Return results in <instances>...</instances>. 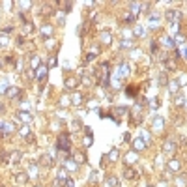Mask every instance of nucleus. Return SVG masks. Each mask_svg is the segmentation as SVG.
<instances>
[{"label": "nucleus", "mask_w": 187, "mask_h": 187, "mask_svg": "<svg viewBox=\"0 0 187 187\" xmlns=\"http://www.w3.org/2000/svg\"><path fill=\"white\" fill-rule=\"evenodd\" d=\"M174 150H176V144L174 142H165V146H163V152H167V153H174Z\"/></svg>", "instance_id": "nucleus-9"}, {"label": "nucleus", "mask_w": 187, "mask_h": 187, "mask_svg": "<svg viewBox=\"0 0 187 187\" xmlns=\"http://www.w3.org/2000/svg\"><path fill=\"white\" fill-rule=\"evenodd\" d=\"M153 127H155V129H161V127H163V118H159V116H157V118L153 120Z\"/></svg>", "instance_id": "nucleus-19"}, {"label": "nucleus", "mask_w": 187, "mask_h": 187, "mask_svg": "<svg viewBox=\"0 0 187 187\" xmlns=\"http://www.w3.org/2000/svg\"><path fill=\"white\" fill-rule=\"evenodd\" d=\"M159 82H161V84L167 82V75H161V77H159Z\"/></svg>", "instance_id": "nucleus-30"}, {"label": "nucleus", "mask_w": 187, "mask_h": 187, "mask_svg": "<svg viewBox=\"0 0 187 187\" xmlns=\"http://www.w3.org/2000/svg\"><path fill=\"white\" fill-rule=\"evenodd\" d=\"M77 86H79V81L77 79H73V77H67L66 79V88L67 90H75Z\"/></svg>", "instance_id": "nucleus-4"}, {"label": "nucleus", "mask_w": 187, "mask_h": 187, "mask_svg": "<svg viewBox=\"0 0 187 187\" xmlns=\"http://www.w3.org/2000/svg\"><path fill=\"white\" fill-rule=\"evenodd\" d=\"M38 187H41V185H38Z\"/></svg>", "instance_id": "nucleus-33"}, {"label": "nucleus", "mask_w": 187, "mask_h": 187, "mask_svg": "<svg viewBox=\"0 0 187 187\" xmlns=\"http://www.w3.org/2000/svg\"><path fill=\"white\" fill-rule=\"evenodd\" d=\"M4 109H6V107H4V103H0V112H4Z\"/></svg>", "instance_id": "nucleus-31"}, {"label": "nucleus", "mask_w": 187, "mask_h": 187, "mask_svg": "<svg viewBox=\"0 0 187 187\" xmlns=\"http://www.w3.org/2000/svg\"><path fill=\"white\" fill-rule=\"evenodd\" d=\"M124 176H125L127 180H137V178H138V172H137L135 169H131V167H127V169L124 170Z\"/></svg>", "instance_id": "nucleus-3"}, {"label": "nucleus", "mask_w": 187, "mask_h": 187, "mask_svg": "<svg viewBox=\"0 0 187 187\" xmlns=\"http://www.w3.org/2000/svg\"><path fill=\"white\" fill-rule=\"evenodd\" d=\"M165 69H169V71H176V62L170 60V58H165Z\"/></svg>", "instance_id": "nucleus-8"}, {"label": "nucleus", "mask_w": 187, "mask_h": 187, "mask_svg": "<svg viewBox=\"0 0 187 187\" xmlns=\"http://www.w3.org/2000/svg\"><path fill=\"white\" fill-rule=\"evenodd\" d=\"M133 146H135V150H144V148H146V146H144V140H140V138H137V140H135Z\"/></svg>", "instance_id": "nucleus-17"}, {"label": "nucleus", "mask_w": 187, "mask_h": 187, "mask_svg": "<svg viewBox=\"0 0 187 187\" xmlns=\"http://www.w3.org/2000/svg\"><path fill=\"white\" fill-rule=\"evenodd\" d=\"M19 94H21V92H19V88L11 86V88H8V92H6V96H8V97H17Z\"/></svg>", "instance_id": "nucleus-11"}, {"label": "nucleus", "mask_w": 187, "mask_h": 187, "mask_svg": "<svg viewBox=\"0 0 187 187\" xmlns=\"http://www.w3.org/2000/svg\"><path fill=\"white\" fill-rule=\"evenodd\" d=\"M103 43H105V45H109V43H110V36H109V34H105V36H103Z\"/></svg>", "instance_id": "nucleus-27"}, {"label": "nucleus", "mask_w": 187, "mask_h": 187, "mask_svg": "<svg viewBox=\"0 0 187 187\" xmlns=\"http://www.w3.org/2000/svg\"><path fill=\"white\" fill-rule=\"evenodd\" d=\"M81 99H82L81 94H75V96H73V103H75V105H81Z\"/></svg>", "instance_id": "nucleus-24"}, {"label": "nucleus", "mask_w": 187, "mask_h": 187, "mask_svg": "<svg viewBox=\"0 0 187 187\" xmlns=\"http://www.w3.org/2000/svg\"><path fill=\"white\" fill-rule=\"evenodd\" d=\"M45 73H47V67H39V69H38V79L43 81V75H45Z\"/></svg>", "instance_id": "nucleus-21"}, {"label": "nucleus", "mask_w": 187, "mask_h": 187, "mask_svg": "<svg viewBox=\"0 0 187 187\" xmlns=\"http://www.w3.org/2000/svg\"><path fill=\"white\" fill-rule=\"evenodd\" d=\"M30 66H32V69H39V56H32V62H30Z\"/></svg>", "instance_id": "nucleus-18"}, {"label": "nucleus", "mask_w": 187, "mask_h": 187, "mask_svg": "<svg viewBox=\"0 0 187 187\" xmlns=\"http://www.w3.org/2000/svg\"><path fill=\"white\" fill-rule=\"evenodd\" d=\"M170 92H172V94H176V92H178V82H176V81H172V82H170Z\"/></svg>", "instance_id": "nucleus-25"}, {"label": "nucleus", "mask_w": 187, "mask_h": 187, "mask_svg": "<svg viewBox=\"0 0 187 187\" xmlns=\"http://www.w3.org/2000/svg\"><path fill=\"white\" fill-rule=\"evenodd\" d=\"M66 180H67V176H66V170H60V172H58V178H56V183H58V185H62Z\"/></svg>", "instance_id": "nucleus-15"}, {"label": "nucleus", "mask_w": 187, "mask_h": 187, "mask_svg": "<svg viewBox=\"0 0 187 187\" xmlns=\"http://www.w3.org/2000/svg\"><path fill=\"white\" fill-rule=\"evenodd\" d=\"M167 169H169L170 172H178V170L181 169V161H180V159H170V161L167 163Z\"/></svg>", "instance_id": "nucleus-2"}, {"label": "nucleus", "mask_w": 187, "mask_h": 187, "mask_svg": "<svg viewBox=\"0 0 187 187\" xmlns=\"http://www.w3.org/2000/svg\"><path fill=\"white\" fill-rule=\"evenodd\" d=\"M165 15H167V19H169V21H176V19H180V17H181V13H180V11H176V10H169Z\"/></svg>", "instance_id": "nucleus-7"}, {"label": "nucleus", "mask_w": 187, "mask_h": 187, "mask_svg": "<svg viewBox=\"0 0 187 187\" xmlns=\"http://www.w3.org/2000/svg\"><path fill=\"white\" fill-rule=\"evenodd\" d=\"M19 159H21V153H19V152H17V153H13V161H15V163H19Z\"/></svg>", "instance_id": "nucleus-29"}, {"label": "nucleus", "mask_w": 187, "mask_h": 187, "mask_svg": "<svg viewBox=\"0 0 187 187\" xmlns=\"http://www.w3.org/2000/svg\"><path fill=\"white\" fill-rule=\"evenodd\" d=\"M137 161H138V155L135 153V150L125 155V163H127V165H133V163H137Z\"/></svg>", "instance_id": "nucleus-5"}, {"label": "nucleus", "mask_w": 187, "mask_h": 187, "mask_svg": "<svg viewBox=\"0 0 187 187\" xmlns=\"http://www.w3.org/2000/svg\"><path fill=\"white\" fill-rule=\"evenodd\" d=\"M118 155H120V150H118V148H112L110 153L107 155V159H109V161H116V159H118Z\"/></svg>", "instance_id": "nucleus-10"}, {"label": "nucleus", "mask_w": 187, "mask_h": 187, "mask_svg": "<svg viewBox=\"0 0 187 187\" xmlns=\"http://www.w3.org/2000/svg\"><path fill=\"white\" fill-rule=\"evenodd\" d=\"M15 176H17V183H21V185L28 181V176H26L25 172H19V174H15Z\"/></svg>", "instance_id": "nucleus-13"}, {"label": "nucleus", "mask_w": 187, "mask_h": 187, "mask_svg": "<svg viewBox=\"0 0 187 187\" xmlns=\"http://www.w3.org/2000/svg\"><path fill=\"white\" fill-rule=\"evenodd\" d=\"M150 187H153V185H150Z\"/></svg>", "instance_id": "nucleus-32"}, {"label": "nucleus", "mask_w": 187, "mask_h": 187, "mask_svg": "<svg viewBox=\"0 0 187 187\" xmlns=\"http://www.w3.org/2000/svg\"><path fill=\"white\" fill-rule=\"evenodd\" d=\"M58 150H62V152H69L71 150V138H69V135L67 133H62L60 137H58V146H56Z\"/></svg>", "instance_id": "nucleus-1"}, {"label": "nucleus", "mask_w": 187, "mask_h": 187, "mask_svg": "<svg viewBox=\"0 0 187 187\" xmlns=\"http://www.w3.org/2000/svg\"><path fill=\"white\" fill-rule=\"evenodd\" d=\"M8 92V82L4 81V82H0V94H6Z\"/></svg>", "instance_id": "nucleus-23"}, {"label": "nucleus", "mask_w": 187, "mask_h": 187, "mask_svg": "<svg viewBox=\"0 0 187 187\" xmlns=\"http://www.w3.org/2000/svg\"><path fill=\"white\" fill-rule=\"evenodd\" d=\"M107 181H109L110 187H118V185H120V181H118V178H116V176H109Z\"/></svg>", "instance_id": "nucleus-16"}, {"label": "nucleus", "mask_w": 187, "mask_h": 187, "mask_svg": "<svg viewBox=\"0 0 187 187\" xmlns=\"http://www.w3.org/2000/svg\"><path fill=\"white\" fill-rule=\"evenodd\" d=\"M60 187H75V181H73L71 178H67V180H66V181H64Z\"/></svg>", "instance_id": "nucleus-20"}, {"label": "nucleus", "mask_w": 187, "mask_h": 187, "mask_svg": "<svg viewBox=\"0 0 187 187\" xmlns=\"http://www.w3.org/2000/svg\"><path fill=\"white\" fill-rule=\"evenodd\" d=\"M19 133H21V135H22V137H28V135H30V131H28V125H22V127H21V131H19Z\"/></svg>", "instance_id": "nucleus-22"}, {"label": "nucleus", "mask_w": 187, "mask_h": 187, "mask_svg": "<svg viewBox=\"0 0 187 187\" xmlns=\"http://www.w3.org/2000/svg\"><path fill=\"white\" fill-rule=\"evenodd\" d=\"M66 169H69V170H77L79 165H77L73 159H66Z\"/></svg>", "instance_id": "nucleus-12"}, {"label": "nucleus", "mask_w": 187, "mask_h": 187, "mask_svg": "<svg viewBox=\"0 0 187 187\" xmlns=\"http://www.w3.org/2000/svg\"><path fill=\"white\" fill-rule=\"evenodd\" d=\"M174 101L176 105H183V96H174Z\"/></svg>", "instance_id": "nucleus-26"}, {"label": "nucleus", "mask_w": 187, "mask_h": 187, "mask_svg": "<svg viewBox=\"0 0 187 187\" xmlns=\"http://www.w3.org/2000/svg\"><path fill=\"white\" fill-rule=\"evenodd\" d=\"M41 165L51 167V165H53V157H51V155H43V157H41Z\"/></svg>", "instance_id": "nucleus-14"}, {"label": "nucleus", "mask_w": 187, "mask_h": 187, "mask_svg": "<svg viewBox=\"0 0 187 187\" xmlns=\"http://www.w3.org/2000/svg\"><path fill=\"white\" fill-rule=\"evenodd\" d=\"M17 116H19V120L25 122V124H30V122H32V114H30V112H19Z\"/></svg>", "instance_id": "nucleus-6"}, {"label": "nucleus", "mask_w": 187, "mask_h": 187, "mask_svg": "<svg viewBox=\"0 0 187 187\" xmlns=\"http://www.w3.org/2000/svg\"><path fill=\"white\" fill-rule=\"evenodd\" d=\"M49 66H51V67H54V66H56V58H54V56L49 60Z\"/></svg>", "instance_id": "nucleus-28"}]
</instances>
